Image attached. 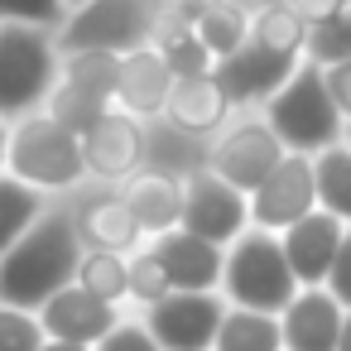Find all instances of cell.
I'll return each mask as SVG.
<instances>
[{
    "label": "cell",
    "instance_id": "cell-1",
    "mask_svg": "<svg viewBox=\"0 0 351 351\" xmlns=\"http://www.w3.org/2000/svg\"><path fill=\"white\" fill-rule=\"evenodd\" d=\"M82 236L73 221L68 197H58L5 255H0V303L15 308H44L58 289H68L77 279L82 265Z\"/></svg>",
    "mask_w": 351,
    "mask_h": 351
},
{
    "label": "cell",
    "instance_id": "cell-35",
    "mask_svg": "<svg viewBox=\"0 0 351 351\" xmlns=\"http://www.w3.org/2000/svg\"><path fill=\"white\" fill-rule=\"evenodd\" d=\"M327 289L337 293L341 308H351V226H346V236H341V250H337V265H332V274H327Z\"/></svg>",
    "mask_w": 351,
    "mask_h": 351
},
{
    "label": "cell",
    "instance_id": "cell-8",
    "mask_svg": "<svg viewBox=\"0 0 351 351\" xmlns=\"http://www.w3.org/2000/svg\"><path fill=\"white\" fill-rule=\"evenodd\" d=\"M226 308L231 303L221 293L173 289L169 298H159L154 308H145V322H149V332L159 337L164 351H212Z\"/></svg>",
    "mask_w": 351,
    "mask_h": 351
},
{
    "label": "cell",
    "instance_id": "cell-20",
    "mask_svg": "<svg viewBox=\"0 0 351 351\" xmlns=\"http://www.w3.org/2000/svg\"><path fill=\"white\" fill-rule=\"evenodd\" d=\"M121 193H125L130 212L140 217V226L149 231V241H154V236H164V231H178V226H183L188 178H178V173H164V169L145 164L140 173H130V178L121 183Z\"/></svg>",
    "mask_w": 351,
    "mask_h": 351
},
{
    "label": "cell",
    "instance_id": "cell-40",
    "mask_svg": "<svg viewBox=\"0 0 351 351\" xmlns=\"http://www.w3.org/2000/svg\"><path fill=\"white\" fill-rule=\"evenodd\" d=\"M5 149H10V116H0V169H5Z\"/></svg>",
    "mask_w": 351,
    "mask_h": 351
},
{
    "label": "cell",
    "instance_id": "cell-33",
    "mask_svg": "<svg viewBox=\"0 0 351 351\" xmlns=\"http://www.w3.org/2000/svg\"><path fill=\"white\" fill-rule=\"evenodd\" d=\"M68 20V0H0V25H44L58 29Z\"/></svg>",
    "mask_w": 351,
    "mask_h": 351
},
{
    "label": "cell",
    "instance_id": "cell-21",
    "mask_svg": "<svg viewBox=\"0 0 351 351\" xmlns=\"http://www.w3.org/2000/svg\"><path fill=\"white\" fill-rule=\"evenodd\" d=\"M145 145H149V159L154 169L164 173H178V178H193L207 169V154H212V140H197L188 130H178L173 121H145Z\"/></svg>",
    "mask_w": 351,
    "mask_h": 351
},
{
    "label": "cell",
    "instance_id": "cell-9",
    "mask_svg": "<svg viewBox=\"0 0 351 351\" xmlns=\"http://www.w3.org/2000/svg\"><path fill=\"white\" fill-rule=\"evenodd\" d=\"M73 207V221H77V236L82 245L92 250H121V255H135L140 245H149V231L140 226V217L130 212L125 193L111 188V183H87L68 197Z\"/></svg>",
    "mask_w": 351,
    "mask_h": 351
},
{
    "label": "cell",
    "instance_id": "cell-10",
    "mask_svg": "<svg viewBox=\"0 0 351 351\" xmlns=\"http://www.w3.org/2000/svg\"><path fill=\"white\" fill-rule=\"evenodd\" d=\"M308 212H317V164L313 154H284L279 169L250 193V226L289 231Z\"/></svg>",
    "mask_w": 351,
    "mask_h": 351
},
{
    "label": "cell",
    "instance_id": "cell-13",
    "mask_svg": "<svg viewBox=\"0 0 351 351\" xmlns=\"http://www.w3.org/2000/svg\"><path fill=\"white\" fill-rule=\"evenodd\" d=\"M298 68H303V58L274 53V49H265V44L250 39L241 53H231V58L217 63V77H221V87L231 92V101H236L241 111H260Z\"/></svg>",
    "mask_w": 351,
    "mask_h": 351
},
{
    "label": "cell",
    "instance_id": "cell-43",
    "mask_svg": "<svg viewBox=\"0 0 351 351\" xmlns=\"http://www.w3.org/2000/svg\"><path fill=\"white\" fill-rule=\"evenodd\" d=\"M245 5H274V0H245Z\"/></svg>",
    "mask_w": 351,
    "mask_h": 351
},
{
    "label": "cell",
    "instance_id": "cell-18",
    "mask_svg": "<svg viewBox=\"0 0 351 351\" xmlns=\"http://www.w3.org/2000/svg\"><path fill=\"white\" fill-rule=\"evenodd\" d=\"M154 250L173 279V289H197V293H221V269H226V245L178 226L154 236Z\"/></svg>",
    "mask_w": 351,
    "mask_h": 351
},
{
    "label": "cell",
    "instance_id": "cell-17",
    "mask_svg": "<svg viewBox=\"0 0 351 351\" xmlns=\"http://www.w3.org/2000/svg\"><path fill=\"white\" fill-rule=\"evenodd\" d=\"M173 82H178V73L169 68V58H164L154 44H145V49H135V53L121 58L116 106L130 111V116H140V121H159V116L169 111Z\"/></svg>",
    "mask_w": 351,
    "mask_h": 351
},
{
    "label": "cell",
    "instance_id": "cell-27",
    "mask_svg": "<svg viewBox=\"0 0 351 351\" xmlns=\"http://www.w3.org/2000/svg\"><path fill=\"white\" fill-rule=\"evenodd\" d=\"M116 101H106V97H97V92H87V87H77L73 77H58V87L49 92V101H44V111L53 116V121H63L73 135H87L106 111H111Z\"/></svg>",
    "mask_w": 351,
    "mask_h": 351
},
{
    "label": "cell",
    "instance_id": "cell-6",
    "mask_svg": "<svg viewBox=\"0 0 351 351\" xmlns=\"http://www.w3.org/2000/svg\"><path fill=\"white\" fill-rule=\"evenodd\" d=\"M164 0H82L68 10V20L53 29L63 53H135L145 44H154V25H159Z\"/></svg>",
    "mask_w": 351,
    "mask_h": 351
},
{
    "label": "cell",
    "instance_id": "cell-26",
    "mask_svg": "<svg viewBox=\"0 0 351 351\" xmlns=\"http://www.w3.org/2000/svg\"><path fill=\"white\" fill-rule=\"evenodd\" d=\"M250 10H255V5H245V0H221L217 10H207V15L193 25L197 39L212 49L217 63L231 58V53H241V49L250 44Z\"/></svg>",
    "mask_w": 351,
    "mask_h": 351
},
{
    "label": "cell",
    "instance_id": "cell-7",
    "mask_svg": "<svg viewBox=\"0 0 351 351\" xmlns=\"http://www.w3.org/2000/svg\"><path fill=\"white\" fill-rule=\"evenodd\" d=\"M284 140L274 135V125L265 121V111H236V121L212 140L207 169L221 173L226 183H236L241 193H255L284 159Z\"/></svg>",
    "mask_w": 351,
    "mask_h": 351
},
{
    "label": "cell",
    "instance_id": "cell-37",
    "mask_svg": "<svg viewBox=\"0 0 351 351\" xmlns=\"http://www.w3.org/2000/svg\"><path fill=\"white\" fill-rule=\"evenodd\" d=\"M327 87H332L337 106H341V111H346V121H351V63H337V68H327Z\"/></svg>",
    "mask_w": 351,
    "mask_h": 351
},
{
    "label": "cell",
    "instance_id": "cell-16",
    "mask_svg": "<svg viewBox=\"0 0 351 351\" xmlns=\"http://www.w3.org/2000/svg\"><path fill=\"white\" fill-rule=\"evenodd\" d=\"M341 236H346V221L322 212V207L308 212L303 221H293L289 231H279L284 255H289V265H293L303 289H322L327 284V274L337 265V250H341Z\"/></svg>",
    "mask_w": 351,
    "mask_h": 351
},
{
    "label": "cell",
    "instance_id": "cell-25",
    "mask_svg": "<svg viewBox=\"0 0 351 351\" xmlns=\"http://www.w3.org/2000/svg\"><path fill=\"white\" fill-rule=\"evenodd\" d=\"M77 284L130 313V255H121V250H92L87 245L82 265H77Z\"/></svg>",
    "mask_w": 351,
    "mask_h": 351
},
{
    "label": "cell",
    "instance_id": "cell-4",
    "mask_svg": "<svg viewBox=\"0 0 351 351\" xmlns=\"http://www.w3.org/2000/svg\"><path fill=\"white\" fill-rule=\"evenodd\" d=\"M298 274L284 255L279 231L250 226L226 245V269H221V298L231 308H260V313H284L298 293Z\"/></svg>",
    "mask_w": 351,
    "mask_h": 351
},
{
    "label": "cell",
    "instance_id": "cell-23",
    "mask_svg": "<svg viewBox=\"0 0 351 351\" xmlns=\"http://www.w3.org/2000/svg\"><path fill=\"white\" fill-rule=\"evenodd\" d=\"M250 39L265 44V49H274V53L308 58L313 25L289 5V0H274V5H255V10H250Z\"/></svg>",
    "mask_w": 351,
    "mask_h": 351
},
{
    "label": "cell",
    "instance_id": "cell-15",
    "mask_svg": "<svg viewBox=\"0 0 351 351\" xmlns=\"http://www.w3.org/2000/svg\"><path fill=\"white\" fill-rule=\"evenodd\" d=\"M39 317H44V332H49V337L97 346V341H101L121 317H125V308H116V303L97 298L92 289H82V284L73 279L68 289H58V293L39 308Z\"/></svg>",
    "mask_w": 351,
    "mask_h": 351
},
{
    "label": "cell",
    "instance_id": "cell-42",
    "mask_svg": "<svg viewBox=\"0 0 351 351\" xmlns=\"http://www.w3.org/2000/svg\"><path fill=\"white\" fill-rule=\"evenodd\" d=\"M341 145H346V149H351V121H346V140H341Z\"/></svg>",
    "mask_w": 351,
    "mask_h": 351
},
{
    "label": "cell",
    "instance_id": "cell-2",
    "mask_svg": "<svg viewBox=\"0 0 351 351\" xmlns=\"http://www.w3.org/2000/svg\"><path fill=\"white\" fill-rule=\"evenodd\" d=\"M289 154H322L346 140V111L327 87V68L303 58V68L260 106Z\"/></svg>",
    "mask_w": 351,
    "mask_h": 351
},
{
    "label": "cell",
    "instance_id": "cell-22",
    "mask_svg": "<svg viewBox=\"0 0 351 351\" xmlns=\"http://www.w3.org/2000/svg\"><path fill=\"white\" fill-rule=\"evenodd\" d=\"M53 202H58L53 193H44V188H34V183H25V178L0 169V255H5Z\"/></svg>",
    "mask_w": 351,
    "mask_h": 351
},
{
    "label": "cell",
    "instance_id": "cell-44",
    "mask_svg": "<svg viewBox=\"0 0 351 351\" xmlns=\"http://www.w3.org/2000/svg\"><path fill=\"white\" fill-rule=\"evenodd\" d=\"M73 5H82V0H68V10H73Z\"/></svg>",
    "mask_w": 351,
    "mask_h": 351
},
{
    "label": "cell",
    "instance_id": "cell-29",
    "mask_svg": "<svg viewBox=\"0 0 351 351\" xmlns=\"http://www.w3.org/2000/svg\"><path fill=\"white\" fill-rule=\"evenodd\" d=\"M169 293H173V279H169V269H164V260H159V250L149 241V245H140L130 255V313H145Z\"/></svg>",
    "mask_w": 351,
    "mask_h": 351
},
{
    "label": "cell",
    "instance_id": "cell-28",
    "mask_svg": "<svg viewBox=\"0 0 351 351\" xmlns=\"http://www.w3.org/2000/svg\"><path fill=\"white\" fill-rule=\"evenodd\" d=\"M313 164H317V207L351 226V149L332 145V149L313 154Z\"/></svg>",
    "mask_w": 351,
    "mask_h": 351
},
{
    "label": "cell",
    "instance_id": "cell-19",
    "mask_svg": "<svg viewBox=\"0 0 351 351\" xmlns=\"http://www.w3.org/2000/svg\"><path fill=\"white\" fill-rule=\"evenodd\" d=\"M341 322H346V308L337 303V293L327 284L322 289H298L293 303L279 313L284 351H337Z\"/></svg>",
    "mask_w": 351,
    "mask_h": 351
},
{
    "label": "cell",
    "instance_id": "cell-32",
    "mask_svg": "<svg viewBox=\"0 0 351 351\" xmlns=\"http://www.w3.org/2000/svg\"><path fill=\"white\" fill-rule=\"evenodd\" d=\"M308 58H313V63H322V68L351 63V5H346L337 20H327V25H317V29H313Z\"/></svg>",
    "mask_w": 351,
    "mask_h": 351
},
{
    "label": "cell",
    "instance_id": "cell-30",
    "mask_svg": "<svg viewBox=\"0 0 351 351\" xmlns=\"http://www.w3.org/2000/svg\"><path fill=\"white\" fill-rule=\"evenodd\" d=\"M63 77H73L77 87L116 101V77H121V53H101V49H87V53H63Z\"/></svg>",
    "mask_w": 351,
    "mask_h": 351
},
{
    "label": "cell",
    "instance_id": "cell-3",
    "mask_svg": "<svg viewBox=\"0 0 351 351\" xmlns=\"http://www.w3.org/2000/svg\"><path fill=\"white\" fill-rule=\"evenodd\" d=\"M5 173H15V178L53 193V197H73L77 188L92 183L87 154H82V135H73L49 111H29L20 121H10Z\"/></svg>",
    "mask_w": 351,
    "mask_h": 351
},
{
    "label": "cell",
    "instance_id": "cell-39",
    "mask_svg": "<svg viewBox=\"0 0 351 351\" xmlns=\"http://www.w3.org/2000/svg\"><path fill=\"white\" fill-rule=\"evenodd\" d=\"M44 351H92V346H82V341H58V337H49V341H44Z\"/></svg>",
    "mask_w": 351,
    "mask_h": 351
},
{
    "label": "cell",
    "instance_id": "cell-11",
    "mask_svg": "<svg viewBox=\"0 0 351 351\" xmlns=\"http://www.w3.org/2000/svg\"><path fill=\"white\" fill-rule=\"evenodd\" d=\"M82 154H87V173H92V183H111V188H121V183H125L130 173H140L145 159H149L145 121L130 116V111H121V106H111V111L82 135Z\"/></svg>",
    "mask_w": 351,
    "mask_h": 351
},
{
    "label": "cell",
    "instance_id": "cell-41",
    "mask_svg": "<svg viewBox=\"0 0 351 351\" xmlns=\"http://www.w3.org/2000/svg\"><path fill=\"white\" fill-rule=\"evenodd\" d=\"M337 351H351V308H346V322H341V341H337Z\"/></svg>",
    "mask_w": 351,
    "mask_h": 351
},
{
    "label": "cell",
    "instance_id": "cell-14",
    "mask_svg": "<svg viewBox=\"0 0 351 351\" xmlns=\"http://www.w3.org/2000/svg\"><path fill=\"white\" fill-rule=\"evenodd\" d=\"M236 111L241 106L231 101V92L221 87V77L212 68V73H197V77H178L173 82V97H169L164 121H173L178 130H188L197 140H217L236 121Z\"/></svg>",
    "mask_w": 351,
    "mask_h": 351
},
{
    "label": "cell",
    "instance_id": "cell-31",
    "mask_svg": "<svg viewBox=\"0 0 351 351\" xmlns=\"http://www.w3.org/2000/svg\"><path fill=\"white\" fill-rule=\"evenodd\" d=\"M44 341H49V332L34 308L0 303V351H44Z\"/></svg>",
    "mask_w": 351,
    "mask_h": 351
},
{
    "label": "cell",
    "instance_id": "cell-36",
    "mask_svg": "<svg viewBox=\"0 0 351 351\" xmlns=\"http://www.w3.org/2000/svg\"><path fill=\"white\" fill-rule=\"evenodd\" d=\"M289 5H293V10H298V15H303V20H308V25L317 29V25L337 20V15H341V10L351 5V0H289Z\"/></svg>",
    "mask_w": 351,
    "mask_h": 351
},
{
    "label": "cell",
    "instance_id": "cell-38",
    "mask_svg": "<svg viewBox=\"0 0 351 351\" xmlns=\"http://www.w3.org/2000/svg\"><path fill=\"white\" fill-rule=\"evenodd\" d=\"M221 0H164V10H173L178 20H188V25H197L207 10H217Z\"/></svg>",
    "mask_w": 351,
    "mask_h": 351
},
{
    "label": "cell",
    "instance_id": "cell-12",
    "mask_svg": "<svg viewBox=\"0 0 351 351\" xmlns=\"http://www.w3.org/2000/svg\"><path fill=\"white\" fill-rule=\"evenodd\" d=\"M183 226L197 231V236H207V241H217V245H231L236 236L250 231V193H241L221 173L202 169V173L188 178Z\"/></svg>",
    "mask_w": 351,
    "mask_h": 351
},
{
    "label": "cell",
    "instance_id": "cell-34",
    "mask_svg": "<svg viewBox=\"0 0 351 351\" xmlns=\"http://www.w3.org/2000/svg\"><path fill=\"white\" fill-rule=\"evenodd\" d=\"M92 351H164V346H159V337L149 332L145 313H125Z\"/></svg>",
    "mask_w": 351,
    "mask_h": 351
},
{
    "label": "cell",
    "instance_id": "cell-5",
    "mask_svg": "<svg viewBox=\"0 0 351 351\" xmlns=\"http://www.w3.org/2000/svg\"><path fill=\"white\" fill-rule=\"evenodd\" d=\"M63 77L58 34L44 25H0V116L44 111L49 92Z\"/></svg>",
    "mask_w": 351,
    "mask_h": 351
},
{
    "label": "cell",
    "instance_id": "cell-24",
    "mask_svg": "<svg viewBox=\"0 0 351 351\" xmlns=\"http://www.w3.org/2000/svg\"><path fill=\"white\" fill-rule=\"evenodd\" d=\"M212 351H284V327L279 313H260V308H226L217 346Z\"/></svg>",
    "mask_w": 351,
    "mask_h": 351
}]
</instances>
